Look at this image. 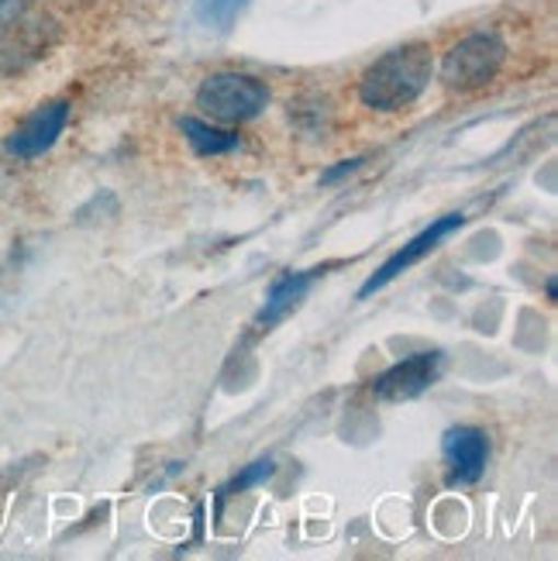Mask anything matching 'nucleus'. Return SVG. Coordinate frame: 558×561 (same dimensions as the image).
Wrapping results in <instances>:
<instances>
[{
	"label": "nucleus",
	"instance_id": "1",
	"mask_svg": "<svg viewBox=\"0 0 558 561\" xmlns=\"http://www.w3.org/2000/svg\"><path fill=\"white\" fill-rule=\"evenodd\" d=\"M434 77V56L428 42H407L379 56L358 80V101L369 111L397 114L428 90Z\"/></svg>",
	"mask_w": 558,
	"mask_h": 561
},
{
	"label": "nucleus",
	"instance_id": "2",
	"mask_svg": "<svg viewBox=\"0 0 558 561\" xmlns=\"http://www.w3.org/2000/svg\"><path fill=\"white\" fill-rule=\"evenodd\" d=\"M503 62H506V42L497 32H472L448 48L439 77L448 90L469 93L497 80Z\"/></svg>",
	"mask_w": 558,
	"mask_h": 561
},
{
	"label": "nucleus",
	"instance_id": "3",
	"mask_svg": "<svg viewBox=\"0 0 558 561\" xmlns=\"http://www.w3.org/2000/svg\"><path fill=\"white\" fill-rule=\"evenodd\" d=\"M197 107L221 125H241L270 107V87L249 72H210L197 90Z\"/></svg>",
	"mask_w": 558,
	"mask_h": 561
},
{
	"label": "nucleus",
	"instance_id": "4",
	"mask_svg": "<svg viewBox=\"0 0 558 561\" xmlns=\"http://www.w3.org/2000/svg\"><path fill=\"white\" fill-rule=\"evenodd\" d=\"M463 225H466V217H463V214H445V217H439V221H431L421 234L410 238L400 252H394V255L386 259V262L379 265V270H376L366 283L358 286V300H369L373 293L386 289V286H390L397 276H403V273L410 270V265H418L424 255H431L434 249L442 245L445 238H452V234H455L458 228H463Z\"/></svg>",
	"mask_w": 558,
	"mask_h": 561
},
{
	"label": "nucleus",
	"instance_id": "5",
	"mask_svg": "<svg viewBox=\"0 0 558 561\" xmlns=\"http://www.w3.org/2000/svg\"><path fill=\"white\" fill-rule=\"evenodd\" d=\"M66 125H69V101H62V96L59 101H45L4 138V152L14 159H38L59 141Z\"/></svg>",
	"mask_w": 558,
	"mask_h": 561
},
{
	"label": "nucleus",
	"instance_id": "6",
	"mask_svg": "<svg viewBox=\"0 0 558 561\" xmlns=\"http://www.w3.org/2000/svg\"><path fill=\"white\" fill-rule=\"evenodd\" d=\"M442 373V352H418L397 365H390L383 376L373 379V397L386 403H403L421 397L424 389L434 386Z\"/></svg>",
	"mask_w": 558,
	"mask_h": 561
},
{
	"label": "nucleus",
	"instance_id": "7",
	"mask_svg": "<svg viewBox=\"0 0 558 561\" xmlns=\"http://www.w3.org/2000/svg\"><path fill=\"white\" fill-rule=\"evenodd\" d=\"M442 455L448 469V485H472L487 472L490 461V437L479 427H448L442 437Z\"/></svg>",
	"mask_w": 558,
	"mask_h": 561
},
{
	"label": "nucleus",
	"instance_id": "8",
	"mask_svg": "<svg viewBox=\"0 0 558 561\" xmlns=\"http://www.w3.org/2000/svg\"><path fill=\"white\" fill-rule=\"evenodd\" d=\"M321 276H324V270L283 273V276L270 286V293H265V304H262V310L255 313V328H259V331H273L280 321H286V317L307 300L310 286L318 283Z\"/></svg>",
	"mask_w": 558,
	"mask_h": 561
},
{
	"label": "nucleus",
	"instance_id": "9",
	"mask_svg": "<svg viewBox=\"0 0 558 561\" xmlns=\"http://www.w3.org/2000/svg\"><path fill=\"white\" fill-rule=\"evenodd\" d=\"M180 131L190 141V149L197 152V156H204V159L207 156H228V152H235L238 145H241V138L235 131L214 128V125H207V121H201V117H180Z\"/></svg>",
	"mask_w": 558,
	"mask_h": 561
},
{
	"label": "nucleus",
	"instance_id": "10",
	"mask_svg": "<svg viewBox=\"0 0 558 561\" xmlns=\"http://www.w3.org/2000/svg\"><path fill=\"white\" fill-rule=\"evenodd\" d=\"M249 0H201L197 4V18L214 24V28H228V24L241 14Z\"/></svg>",
	"mask_w": 558,
	"mask_h": 561
},
{
	"label": "nucleus",
	"instance_id": "11",
	"mask_svg": "<svg viewBox=\"0 0 558 561\" xmlns=\"http://www.w3.org/2000/svg\"><path fill=\"white\" fill-rule=\"evenodd\" d=\"M273 472H276V466H273V458H262V461H252V466L241 472V476H235L225 490H221V500H228V496H235V493H246V490H252V485H262L265 479H273Z\"/></svg>",
	"mask_w": 558,
	"mask_h": 561
},
{
	"label": "nucleus",
	"instance_id": "12",
	"mask_svg": "<svg viewBox=\"0 0 558 561\" xmlns=\"http://www.w3.org/2000/svg\"><path fill=\"white\" fill-rule=\"evenodd\" d=\"M29 8H32V0H0V28H4V24L21 21Z\"/></svg>",
	"mask_w": 558,
	"mask_h": 561
},
{
	"label": "nucleus",
	"instance_id": "13",
	"mask_svg": "<svg viewBox=\"0 0 558 561\" xmlns=\"http://www.w3.org/2000/svg\"><path fill=\"white\" fill-rule=\"evenodd\" d=\"M362 162H366V159H362V156H355V159H342V162H338V165H331L328 173L321 176V186H331V183H338V180H342V176L355 173V169H358Z\"/></svg>",
	"mask_w": 558,
	"mask_h": 561
}]
</instances>
